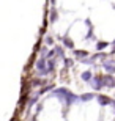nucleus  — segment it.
<instances>
[{"mask_svg":"<svg viewBox=\"0 0 115 121\" xmlns=\"http://www.w3.org/2000/svg\"><path fill=\"white\" fill-rule=\"evenodd\" d=\"M101 79H102V82H104V85H107V86H115V79H114V77H110V76H102Z\"/></svg>","mask_w":115,"mask_h":121,"instance_id":"obj_2","label":"nucleus"},{"mask_svg":"<svg viewBox=\"0 0 115 121\" xmlns=\"http://www.w3.org/2000/svg\"><path fill=\"white\" fill-rule=\"evenodd\" d=\"M82 79H84L85 82H88L90 79H92V72H90V71H85V72H82Z\"/></svg>","mask_w":115,"mask_h":121,"instance_id":"obj_6","label":"nucleus"},{"mask_svg":"<svg viewBox=\"0 0 115 121\" xmlns=\"http://www.w3.org/2000/svg\"><path fill=\"white\" fill-rule=\"evenodd\" d=\"M63 41L68 44V47H73V41H71V39H68V38H63Z\"/></svg>","mask_w":115,"mask_h":121,"instance_id":"obj_9","label":"nucleus"},{"mask_svg":"<svg viewBox=\"0 0 115 121\" xmlns=\"http://www.w3.org/2000/svg\"><path fill=\"white\" fill-rule=\"evenodd\" d=\"M104 66H106V69L109 72H115V65H112V61H104Z\"/></svg>","mask_w":115,"mask_h":121,"instance_id":"obj_4","label":"nucleus"},{"mask_svg":"<svg viewBox=\"0 0 115 121\" xmlns=\"http://www.w3.org/2000/svg\"><path fill=\"white\" fill-rule=\"evenodd\" d=\"M93 98V94H84L82 96V101H88V99H92Z\"/></svg>","mask_w":115,"mask_h":121,"instance_id":"obj_8","label":"nucleus"},{"mask_svg":"<svg viewBox=\"0 0 115 121\" xmlns=\"http://www.w3.org/2000/svg\"><path fill=\"white\" fill-rule=\"evenodd\" d=\"M114 52H115V41H114Z\"/></svg>","mask_w":115,"mask_h":121,"instance_id":"obj_11","label":"nucleus"},{"mask_svg":"<svg viewBox=\"0 0 115 121\" xmlns=\"http://www.w3.org/2000/svg\"><path fill=\"white\" fill-rule=\"evenodd\" d=\"M54 94H55V96H58L60 99H66V102H68V104L73 102L74 99H77V96H74V94L71 93L69 90H66V88H58V90L54 91Z\"/></svg>","mask_w":115,"mask_h":121,"instance_id":"obj_1","label":"nucleus"},{"mask_svg":"<svg viewBox=\"0 0 115 121\" xmlns=\"http://www.w3.org/2000/svg\"><path fill=\"white\" fill-rule=\"evenodd\" d=\"M98 101H99V104H102V105L110 104V99L107 98V96H98Z\"/></svg>","mask_w":115,"mask_h":121,"instance_id":"obj_5","label":"nucleus"},{"mask_svg":"<svg viewBox=\"0 0 115 121\" xmlns=\"http://www.w3.org/2000/svg\"><path fill=\"white\" fill-rule=\"evenodd\" d=\"M76 55H77V57H85V55H87V52H84V50H79V52H76Z\"/></svg>","mask_w":115,"mask_h":121,"instance_id":"obj_10","label":"nucleus"},{"mask_svg":"<svg viewBox=\"0 0 115 121\" xmlns=\"http://www.w3.org/2000/svg\"><path fill=\"white\" fill-rule=\"evenodd\" d=\"M106 46H107V43H104V41H102V43H98L96 47H98V50H101V49H104Z\"/></svg>","mask_w":115,"mask_h":121,"instance_id":"obj_7","label":"nucleus"},{"mask_svg":"<svg viewBox=\"0 0 115 121\" xmlns=\"http://www.w3.org/2000/svg\"><path fill=\"white\" fill-rule=\"evenodd\" d=\"M114 108H115V102H114Z\"/></svg>","mask_w":115,"mask_h":121,"instance_id":"obj_12","label":"nucleus"},{"mask_svg":"<svg viewBox=\"0 0 115 121\" xmlns=\"http://www.w3.org/2000/svg\"><path fill=\"white\" fill-rule=\"evenodd\" d=\"M102 79L101 77H95V79H93V86H95V88H96V90H99V88H102Z\"/></svg>","mask_w":115,"mask_h":121,"instance_id":"obj_3","label":"nucleus"}]
</instances>
